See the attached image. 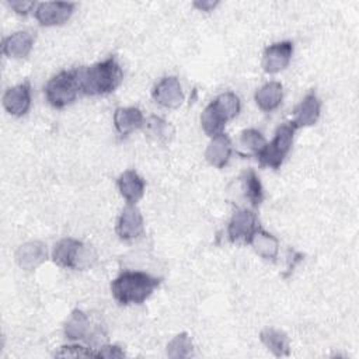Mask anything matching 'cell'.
Instances as JSON below:
<instances>
[{"label": "cell", "instance_id": "1", "mask_svg": "<svg viewBox=\"0 0 359 359\" xmlns=\"http://www.w3.org/2000/svg\"><path fill=\"white\" fill-rule=\"evenodd\" d=\"M80 91L86 95H107L114 93L122 79L123 72L115 56H109L102 62L77 69Z\"/></svg>", "mask_w": 359, "mask_h": 359}, {"label": "cell", "instance_id": "2", "mask_svg": "<svg viewBox=\"0 0 359 359\" xmlns=\"http://www.w3.org/2000/svg\"><path fill=\"white\" fill-rule=\"evenodd\" d=\"M161 279L142 271H123L111 282L114 299L122 304H142L160 286Z\"/></svg>", "mask_w": 359, "mask_h": 359}, {"label": "cell", "instance_id": "3", "mask_svg": "<svg viewBox=\"0 0 359 359\" xmlns=\"http://www.w3.org/2000/svg\"><path fill=\"white\" fill-rule=\"evenodd\" d=\"M240 109L241 102L234 93H222L213 101H210V104L203 109L201 115V125L203 132L210 137L223 133L226 123L236 118Z\"/></svg>", "mask_w": 359, "mask_h": 359}, {"label": "cell", "instance_id": "4", "mask_svg": "<svg viewBox=\"0 0 359 359\" xmlns=\"http://www.w3.org/2000/svg\"><path fill=\"white\" fill-rule=\"evenodd\" d=\"M46 101L53 108H65L70 104H73L80 93L79 86V77H77V69L72 70H63L49 79L43 88Z\"/></svg>", "mask_w": 359, "mask_h": 359}, {"label": "cell", "instance_id": "5", "mask_svg": "<svg viewBox=\"0 0 359 359\" xmlns=\"http://www.w3.org/2000/svg\"><path fill=\"white\" fill-rule=\"evenodd\" d=\"M294 132L296 128L292 122L282 123L280 126H278L273 139L269 143H266L264 149L257 154L259 164L262 167L278 170L283 164L286 156L292 149Z\"/></svg>", "mask_w": 359, "mask_h": 359}, {"label": "cell", "instance_id": "6", "mask_svg": "<svg viewBox=\"0 0 359 359\" xmlns=\"http://www.w3.org/2000/svg\"><path fill=\"white\" fill-rule=\"evenodd\" d=\"M52 259L62 268L83 269L91 264V254L83 241L66 237L55 245L52 251Z\"/></svg>", "mask_w": 359, "mask_h": 359}, {"label": "cell", "instance_id": "7", "mask_svg": "<svg viewBox=\"0 0 359 359\" xmlns=\"http://www.w3.org/2000/svg\"><path fill=\"white\" fill-rule=\"evenodd\" d=\"M259 229L257 215L250 209L234 212L227 226V236L231 243L250 244L254 233Z\"/></svg>", "mask_w": 359, "mask_h": 359}, {"label": "cell", "instance_id": "8", "mask_svg": "<svg viewBox=\"0 0 359 359\" xmlns=\"http://www.w3.org/2000/svg\"><path fill=\"white\" fill-rule=\"evenodd\" d=\"M74 11V3L67 1H45L36 4L34 15L43 27H56L65 24Z\"/></svg>", "mask_w": 359, "mask_h": 359}, {"label": "cell", "instance_id": "9", "mask_svg": "<svg viewBox=\"0 0 359 359\" xmlns=\"http://www.w3.org/2000/svg\"><path fill=\"white\" fill-rule=\"evenodd\" d=\"M143 233H144V222L139 208L133 203H128L122 209L118 217L116 234L123 241H132L139 238Z\"/></svg>", "mask_w": 359, "mask_h": 359}, {"label": "cell", "instance_id": "10", "mask_svg": "<svg viewBox=\"0 0 359 359\" xmlns=\"http://www.w3.org/2000/svg\"><path fill=\"white\" fill-rule=\"evenodd\" d=\"M293 55V43L290 41H282L265 48L262 55V69L268 74H276L285 70Z\"/></svg>", "mask_w": 359, "mask_h": 359}, {"label": "cell", "instance_id": "11", "mask_svg": "<svg viewBox=\"0 0 359 359\" xmlns=\"http://www.w3.org/2000/svg\"><path fill=\"white\" fill-rule=\"evenodd\" d=\"M153 100L164 108H178L184 101L180 80L175 76L163 77L151 91Z\"/></svg>", "mask_w": 359, "mask_h": 359}, {"label": "cell", "instance_id": "12", "mask_svg": "<svg viewBox=\"0 0 359 359\" xmlns=\"http://www.w3.org/2000/svg\"><path fill=\"white\" fill-rule=\"evenodd\" d=\"M3 107L13 116H22L31 107V84L24 81L8 88L3 95Z\"/></svg>", "mask_w": 359, "mask_h": 359}, {"label": "cell", "instance_id": "13", "mask_svg": "<svg viewBox=\"0 0 359 359\" xmlns=\"http://www.w3.org/2000/svg\"><path fill=\"white\" fill-rule=\"evenodd\" d=\"M321 114V101L314 91L307 93L294 111V128H306L314 125Z\"/></svg>", "mask_w": 359, "mask_h": 359}, {"label": "cell", "instance_id": "14", "mask_svg": "<svg viewBox=\"0 0 359 359\" xmlns=\"http://www.w3.org/2000/svg\"><path fill=\"white\" fill-rule=\"evenodd\" d=\"M231 153H233L231 139L226 133H219L213 136L212 140L209 142L205 151V157L210 165L216 168H223L229 163Z\"/></svg>", "mask_w": 359, "mask_h": 359}, {"label": "cell", "instance_id": "15", "mask_svg": "<svg viewBox=\"0 0 359 359\" xmlns=\"http://www.w3.org/2000/svg\"><path fill=\"white\" fill-rule=\"evenodd\" d=\"M48 257L46 245L41 241H28L18 247L15 252V261L20 268L25 271L35 269Z\"/></svg>", "mask_w": 359, "mask_h": 359}, {"label": "cell", "instance_id": "16", "mask_svg": "<svg viewBox=\"0 0 359 359\" xmlns=\"http://www.w3.org/2000/svg\"><path fill=\"white\" fill-rule=\"evenodd\" d=\"M116 185L126 203L135 205L144 194V181L135 170L123 171L116 180Z\"/></svg>", "mask_w": 359, "mask_h": 359}, {"label": "cell", "instance_id": "17", "mask_svg": "<svg viewBox=\"0 0 359 359\" xmlns=\"http://www.w3.org/2000/svg\"><path fill=\"white\" fill-rule=\"evenodd\" d=\"M34 35L28 31H17L11 35H8L4 41H3V46H1V52L8 56V57H14V59H22L27 57L34 46Z\"/></svg>", "mask_w": 359, "mask_h": 359}, {"label": "cell", "instance_id": "18", "mask_svg": "<svg viewBox=\"0 0 359 359\" xmlns=\"http://www.w3.org/2000/svg\"><path fill=\"white\" fill-rule=\"evenodd\" d=\"M63 332L67 339L90 342V335H93V331L88 316L81 310H73L65 323Z\"/></svg>", "mask_w": 359, "mask_h": 359}, {"label": "cell", "instance_id": "19", "mask_svg": "<svg viewBox=\"0 0 359 359\" xmlns=\"http://www.w3.org/2000/svg\"><path fill=\"white\" fill-rule=\"evenodd\" d=\"M143 123H144V118L142 111L137 107L116 108L114 114L115 129L122 136H128L132 132L143 128Z\"/></svg>", "mask_w": 359, "mask_h": 359}, {"label": "cell", "instance_id": "20", "mask_svg": "<svg viewBox=\"0 0 359 359\" xmlns=\"http://www.w3.org/2000/svg\"><path fill=\"white\" fill-rule=\"evenodd\" d=\"M254 100L259 109L271 112L280 105L283 100V87L279 81H269L255 91Z\"/></svg>", "mask_w": 359, "mask_h": 359}, {"label": "cell", "instance_id": "21", "mask_svg": "<svg viewBox=\"0 0 359 359\" xmlns=\"http://www.w3.org/2000/svg\"><path fill=\"white\" fill-rule=\"evenodd\" d=\"M250 244L252 250L264 259L275 261V258L278 257V252H279L278 238L261 227L254 233Z\"/></svg>", "mask_w": 359, "mask_h": 359}, {"label": "cell", "instance_id": "22", "mask_svg": "<svg viewBox=\"0 0 359 359\" xmlns=\"http://www.w3.org/2000/svg\"><path fill=\"white\" fill-rule=\"evenodd\" d=\"M259 339L266 346V349L271 351L278 358L279 356H287L289 352H290L289 338L280 330L266 327L259 332Z\"/></svg>", "mask_w": 359, "mask_h": 359}, {"label": "cell", "instance_id": "23", "mask_svg": "<svg viewBox=\"0 0 359 359\" xmlns=\"http://www.w3.org/2000/svg\"><path fill=\"white\" fill-rule=\"evenodd\" d=\"M240 184L244 198L248 201V203L254 208L259 206L264 201V189L261 185V181L254 170H245L240 175Z\"/></svg>", "mask_w": 359, "mask_h": 359}, {"label": "cell", "instance_id": "24", "mask_svg": "<svg viewBox=\"0 0 359 359\" xmlns=\"http://www.w3.org/2000/svg\"><path fill=\"white\" fill-rule=\"evenodd\" d=\"M143 126H144V129H146V133H147L149 136L154 137V139L158 140V142H165V140H168V139L172 136V133H174L172 126H171L167 121H164L163 118H160V116H157V115H150V116L144 121Z\"/></svg>", "mask_w": 359, "mask_h": 359}, {"label": "cell", "instance_id": "25", "mask_svg": "<svg viewBox=\"0 0 359 359\" xmlns=\"http://www.w3.org/2000/svg\"><path fill=\"white\" fill-rule=\"evenodd\" d=\"M266 144V140L264 135L257 129H245L241 132L238 139V146L245 154H258L264 146Z\"/></svg>", "mask_w": 359, "mask_h": 359}, {"label": "cell", "instance_id": "26", "mask_svg": "<svg viewBox=\"0 0 359 359\" xmlns=\"http://www.w3.org/2000/svg\"><path fill=\"white\" fill-rule=\"evenodd\" d=\"M167 356L170 358H189L194 356V345L187 332L175 335L167 344Z\"/></svg>", "mask_w": 359, "mask_h": 359}, {"label": "cell", "instance_id": "27", "mask_svg": "<svg viewBox=\"0 0 359 359\" xmlns=\"http://www.w3.org/2000/svg\"><path fill=\"white\" fill-rule=\"evenodd\" d=\"M56 356H67V358H97V352L81 346V345H65L60 348L59 352L55 353Z\"/></svg>", "mask_w": 359, "mask_h": 359}, {"label": "cell", "instance_id": "28", "mask_svg": "<svg viewBox=\"0 0 359 359\" xmlns=\"http://www.w3.org/2000/svg\"><path fill=\"white\" fill-rule=\"evenodd\" d=\"M125 352L116 345H102L97 351V358H123Z\"/></svg>", "mask_w": 359, "mask_h": 359}, {"label": "cell", "instance_id": "29", "mask_svg": "<svg viewBox=\"0 0 359 359\" xmlns=\"http://www.w3.org/2000/svg\"><path fill=\"white\" fill-rule=\"evenodd\" d=\"M8 7L13 8L20 15H27L29 11H32V8L35 10L36 3H34V1H10Z\"/></svg>", "mask_w": 359, "mask_h": 359}, {"label": "cell", "instance_id": "30", "mask_svg": "<svg viewBox=\"0 0 359 359\" xmlns=\"http://www.w3.org/2000/svg\"><path fill=\"white\" fill-rule=\"evenodd\" d=\"M219 3L217 1H195L194 6L202 11H212Z\"/></svg>", "mask_w": 359, "mask_h": 359}]
</instances>
